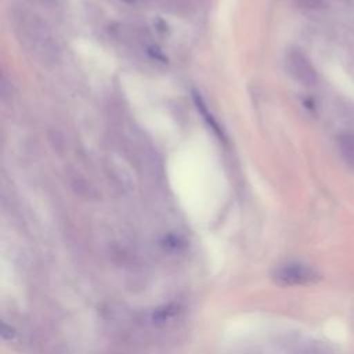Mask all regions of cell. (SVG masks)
Masks as SVG:
<instances>
[{
	"mask_svg": "<svg viewBox=\"0 0 354 354\" xmlns=\"http://www.w3.org/2000/svg\"><path fill=\"white\" fill-rule=\"evenodd\" d=\"M318 279V272L303 263H288L278 267L274 272V281L282 286L311 285Z\"/></svg>",
	"mask_w": 354,
	"mask_h": 354,
	"instance_id": "6da1fadb",
	"label": "cell"
},
{
	"mask_svg": "<svg viewBox=\"0 0 354 354\" xmlns=\"http://www.w3.org/2000/svg\"><path fill=\"white\" fill-rule=\"evenodd\" d=\"M286 69L289 75L303 84H314L317 73L310 59L300 50H290L286 54Z\"/></svg>",
	"mask_w": 354,
	"mask_h": 354,
	"instance_id": "7a4b0ae2",
	"label": "cell"
},
{
	"mask_svg": "<svg viewBox=\"0 0 354 354\" xmlns=\"http://www.w3.org/2000/svg\"><path fill=\"white\" fill-rule=\"evenodd\" d=\"M177 313H178V306L177 304H165L162 307H158L152 313V319L155 322H165V321L171 319Z\"/></svg>",
	"mask_w": 354,
	"mask_h": 354,
	"instance_id": "3957f363",
	"label": "cell"
},
{
	"mask_svg": "<svg viewBox=\"0 0 354 354\" xmlns=\"http://www.w3.org/2000/svg\"><path fill=\"white\" fill-rule=\"evenodd\" d=\"M342 151L347 162L354 163V134H347L342 140Z\"/></svg>",
	"mask_w": 354,
	"mask_h": 354,
	"instance_id": "277c9868",
	"label": "cell"
},
{
	"mask_svg": "<svg viewBox=\"0 0 354 354\" xmlns=\"http://www.w3.org/2000/svg\"><path fill=\"white\" fill-rule=\"evenodd\" d=\"M295 3L306 10H322L325 7L324 0H295Z\"/></svg>",
	"mask_w": 354,
	"mask_h": 354,
	"instance_id": "5b68a950",
	"label": "cell"
}]
</instances>
